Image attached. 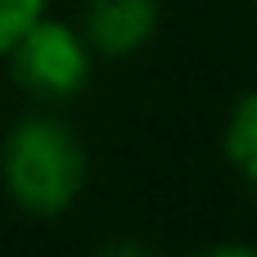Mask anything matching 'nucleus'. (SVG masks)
Segmentation results:
<instances>
[{
    "label": "nucleus",
    "mask_w": 257,
    "mask_h": 257,
    "mask_svg": "<svg viewBox=\"0 0 257 257\" xmlns=\"http://www.w3.org/2000/svg\"><path fill=\"white\" fill-rule=\"evenodd\" d=\"M5 190L32 217L63 212L86 185V149L54 117H27L5 136L0 149Z\"/></svg>",
    "instance_id": "f257e3e1"
},
{
    "label": "nucleus",
    "mask_w": 257,
    "mask_h": 257,
    "mask_svg": "<svg viewBox=\"0 0 257 257\" xmlns=\"http://www.w3.org/2000/svg\"><path fill=\"white\" fill-rule=\"evenodd\" d=\"M158 27V0H90L86 41L99 54H136Z\"/></svg>",
    "instance_id": "7ed1b4c3"
},
{
    "label": "nucleus",
    "mask_w": 257,
    "mask_h": 257,
    "mask_svg": "<svg viewBox=\"0 0 257 257\" xmlns=\"http://www.w3.org/2000/svg\"><path fill=\"white\" fill-rule=\"evenodd\" d=\"M5 54H9L14 81L36 99H72L90 72L86 41L68 23H54V18H36Z\"/></svg>",
    "instance_id": "f03ea898"
},
{
    "label": "nucleus",
    "mask_w": 257,
    "mask_h": 257,
    "mask_svg": "<svg viewBox=\"0 0 257 257\" xmlns=\"http://www.w3.org/2000/svg\"><path fill=\"white\" fill-rule=\"evenodd\" d=\"M41 5L45 0H0V54L41 18Z\"/></svg>",
    "instance_id": "39448f33"
},
{
    "label": "nucleus",
    "mask_w": 257,
    "mask_h": 257,
    "mask_svg": "<svg viewBox=\"0 0 257 257\" xmlns=\"http://www.w3.org/2000/svg\"><path fill=\"white\" fill-rule=\"evenodd\" d=\"M226 154L230 163L257 185V90L244 95L230 113V126H226Z\"/></svg>",
    "instance_id": "20e7f679"
}]
</instances>
